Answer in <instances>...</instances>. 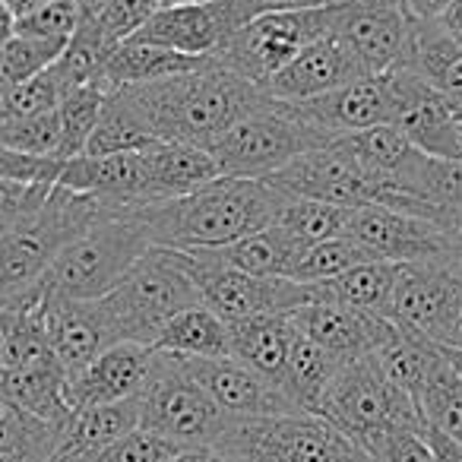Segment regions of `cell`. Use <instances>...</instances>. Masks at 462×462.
<instances>
[{
  "mask_svg": "<svg viewBox=\"0 0 462 462\" xmlns=\"http://www.w3.org/2000/svg\"><path fill=\"white\" fill-rule=\"evenodd\" d=\"M418 405H421V415L430 428H437L462 447V377L453 367V361L447 358V352L424 383Z\"/></svg>",
  "mask_w": 462,
  "mask_h": 462,
  "instance_id": "cell-40",
  "label": "cell"
},
{
  "mask_svg": "<svg viewBox=\"0 0 462 462\" xmlns=\"http://www.w3.org/2000/svg\"><path fill=\"white\" fill-rule=\"evenodd\" d=\"M42 323L48 346L67 374L89 365L98 352L115 346L108 320L98 301H70V298H42Z\"/></svg>",
  "mask_w": 462,
  "mask_h": 462,
  "instance_id": "cell-23",
  "label": "cell"
},
{
  "mask_svg": "<svg viewBox=\"0 0 462 462\" xmlns=\"http://www.w3.org/2000/svg\"><path fill=\"white\" fill-rule=\"evenodd\" d=\"M58 187L77 193H89L98 203L117 212H134L149 206V168L146 149L143 152L117 155H77L60 162Z\"/></svg>",
  "mask_w": 462,
  "mask_h": 462,
  "instance_id": "cell-19",
  "label": "cell"
},
{
  "mask_svg": "<svg viewBox=\"0 0 462 462\" xmlns=\"http://www.w3.org/2000/svg\"><path fill=\"white\" fill-rule=\"evenodd\" d=\"M456 146H459V159H462V121L456 124Z\"/></svg>",
  "mask_w": 462,
  "mask_h": 462,
  "instance_id": "cell-59",
  "label": "cell"
},
{
  "mask_svg": "<svg viewBox=\"0 0 462 462\" xmlns=\"http://www.w3.org/2000/svg\"><path fill=\"white\" fill-rule=\"evenodd\" d=\"M346 235L367 247L377 260L390 263H434L453 266L462 241L456 231L421 216H409L383 206H361L352 209Z\"/></svg>",
  "mask_w": 462,
  "mask_h": 462,
  "instance_id": "cell-13",
  "label": "cell"
},
{
  "mask_svg": "<svg viewBox=\"0 0 462 462\" xmlns=\"http://www.w3.org/2000/svg\"><path fill=\"white\" fill-rule=\"evenodd\" d=\"M146 168L149 203L178 199L222 174L209 149L187 146V143H155L152 149H146Z\"/></svg>",
  "mask_w": 462,
  "mask_h": 462,
  "instance_id": "cell-29",
  "label": "cell"
},
{
  "mask_svg": "<svg viewBox=\"0 0 462 462\" xmlns=\"http://www.w3.org/2000/svg\"><path fill=\"white\" fill-rule=\"evenodd\" d=\"M333 16L336 0L320 4V7L263 10L251 23H245L212 58L263 89L301 48H308L310 42L333 29Z\"/></svg>",
  "mask_w": 462,
  "mask_h": 462,
  "instance_id": "cell-10",
  "label": "cell"
},
{
  "mask_svg": "<svg viewBox=\"0 0 462 462\" xmlns=\"http://www.w3.org/2000/svg\"><path fill=\"white\" fill-rule=\"evenodd\" d=\"M117 92L159 143H187L199 149H212L218 136L251 111L263 108L270 98L260 86L231 73L216 58L193 73L124 86Z\"/></svg>",
  "mask_w": 462,
  "mask_h": 462,
  "instance_id": "cell-2",
  "label": "cell"
},
{
  "mask_svg": "<svg viewBox=\"0 0 462 462\" xmlns=\"http://www.w3.org/2000/svg\"><path fill=\"white\" fill-rule=\"evenodd\" d=\"M329 32L374 77L405 64L411 16L402 7V0H336Z\"/></svg>",
  "mask_w": 462,
  "mask_h": 462,
  "instance_id": "cell-15",
  "label": "cell"
},
{
  "mask_svg": "<svg viewBox=\"0 0 462 462\" xmlns=\"http://www.w3.org/2000/svg\"><path fill=\"white\" fill-rule=\"evenodd\" d=\"M14 29H16V20H14V14L7 10V4L0 0V42H7L10 35H14Z\"/></svg>",
  "mask_w": 462,
  "mask_h": 462,
  "instance_id": "cell-55",
  "label": "cell"
},
{
  "mask_svg": "<svg viewBox=\"0 0 462 462\" xmlns=\"http://www.w3.org/2000/svg\"><path fill=\"white\" fill-rule=\"evenodd\" d=\"M453 0H402L411 20H440Z\"/></svg>",
  "mask_w": 462,
  "mask_h": 462,
  "instance_id": "cell-49",
  "label": "cell"
},
{
  "mask_svg": "<svg viewBox=\"0 0 462 462\" xmlns=\"http://www.w3.org/2000/svg\"><path fill=\"white\" fill-rule=\"evenodd\" d=\"M291 336H295V327H291L289 314H260V317H245V320H231L228 355L245 361L247 367L263 374L276 386H282Z\"/></svg>",
  "mask_w": 462,
  "mask_h": 462,
  "instance_id": "cell-28",
  "label": "cell"
},
{
  "mask_svg": "<svg viewBox=\"0 0 462 462\" xmlns=\"http://www.w3.org/2000/svg\"><path fill=\"white\" fill-rule=\"evenodd\" d=\"M0 396L20 405L29 415L54 424V428H60L73 411L70 402H67V371L60 367L58 358L4 367V374H0Z\"/></svg>",
  "mask_w": 462,
  "mask_h": 462,
  "instance_id": "cell-27",
  "label": "cell"
},
{
  "mask_svg": "<svg viewBox=\"0 0 462 462\" xmlns=\"http://www.w3.org/2000/svg\"><path fill=\"white\" fill-rule=\"evenodd\" d=\"M449 270L456 273V276H462V247H459V254H456V260H453V266Z\"/></svg>",
  "mask_w": 462,
  "mask_h": 462,
  "instance_id": "cell-57",
  "label": "cell"
},
{
  "mask_svg": "<svg viewBox=\"0 0 462 462\" xmlns=\"http://www.w3.org/2000/svg\"><path fill=\"white\" fill-rule=\"evenodd\" d=\"M199 304L197 285L180 266L178 254L168 247H149L127 270V276L98 298L105 320L117 342L149 346L159 339L162 327L184 308Z\"/></svg>",
  "mask_w": 462,
  "mask_h": 462,
  "instance_id": "cell-5",
  "label": "cell"
},
{
  "mask_svg": "<svg viewBox=\"0 0 462 462\" xmlns=\"http://www.w3.org/2000/svg\"><path fill=\"white\" fill-rule=\"evenodd\" d=\"M257 14H263L257 0H197L178 7H159L130 39L193 54V58H212Z\"/></svg>",
  "mask_w": 462,
  "mask_h": 462,
  "instance_id": "cell-14",
  "label": "cell"
},
{
  "mask_svg": "<svg viewBox=\"0 0 462 462\" xmlns=\"http://www.w3.org/2000/svg\"><path fill=\"white\" fill-rule=\"evenodd\" d=\"M301 121L327 134L329 140L346 134H358V130L377 127V124H390L393 105H390V86H386V73H374V77H361L355 83H346L339 89L327 92V96L308 98V102H285Z\"/></svg>",
  "mask_w": 462,
  "mask_h": 462,
  "instance_id": "cell-21",
  "label": "cell"
},
{
  "mask_svg": "<svg viewBox=\"0 0 462 462\" xmlns=\"http://www.w3.org/2000/svg\"><path fill=\"white\" fill-rule=\"evenodd\" d=\"M149 247L155 245L136 212H111L58 254L42 276V298L98 301Z\"/></svg>",
  "mask_w": 462,
  "mask_h": 462,
  "instance_id": "cell-4",
  "label": "cell"
},
{
  "mask_svg": "<svg viewBox=\"0 0 462 462\" xmlns=\"http://www.w3.org/2000/svg\"><path fill=\"white\" fill-rule=\"evenodd\" d=\"M428 443L430 453H434V462H462V447L456 440H449L447 434H440L437 428L428 424Z\"/></svg>",
  "mask_w": 462,
  "mask_h": 462,
  "instance_id": "cell-48",
  "label": "cell"
},
{
  "mask_svg": "<svg viewBox=\"0 0 462 462\" xmlns=\"http://www.w3.org/2000/svg\"><path fill=\"white\" fill-rule=\"evenodd\" d=\"M111 212L117 209L89 193L54 184L32 216L0 231V308H39L48 266L70 241Z\"/></svg>",
  "mask_w": 462,
  "mask_h": 462,
  "instance_id": "cell-3",
  "label": "cell"
},
{
  "mask_svg": "<svg viewBox=\"0 0 462 462\" xmlns=\"http://www.w3.org/2000/svg\"><path fill=\"white\" fill-rule=\"evenodd\" d=\"M346 365V358L327 352L323 346L310 342L308 336H301L295 329L289 346V358H285V374H282V390L291 402L301 411L320 409L323 396H327L329 383L336 380L339 367Z\"/></svg>",
  "mask_w": 462,
  "mask_h": 462,
  "instance_id": "cell-31",
  "label": "cell"
},
{
  "mask_svg": "<svg viewBox=\"0 0 462 462\" xmlns=\"http://www.w3.org/2000/svg\"><path fill=\"white\" fill-rule=\"evenodd\" d=\"M152 348L140 342H115L98 352L89 365L67 374V402L70 409H92L136 399L146 383Z\"/></svg>",
  "mask_w": 462,
  "mask_h": 462,
  "instance_id": "cell-22",
  "label": "cell"
},
{
  "mask_svg": "<svg viewBox=\"0 0 462 462\" xmlns=\"http://www.w3.org/2000/svg\"><path fill=\"white\" fill-rule=\"evenodd\" d=\"M7 4V10L14 14V20H23V16L35 14L39 7H45V4H51V0H4Z\"/></svg>",
  "mask_w": 462,
  "mask_h": 462,
  "instance_id": "cell-53",
  "label": "cell"
},
{
  "mask_svg": "<svg viewBox=\"0 0 462 462\" xmlns=\"http://www.w3.org/2000/svg\"><path fill=\"white\" fill-rule=\"evenodd\" d=\"M178 4H197V0H159V7H178Z\"/></svg>",
  "mask_w": 462,
  "mask_h": 462,
  "instance_id": "cell-58",
  "label": "cell"
},
{
  "mask_svg": "<svg viewBox=\"0 0 462 462\" xmlns=\"http://www.w3.org/2000/svg\"><path fill=\"white\" fill-rule=\"evenodd\" d=\"M329 136L310 127L279 98H266L263 108L241 117L228 134L212 143L218 171L235 178H270L310 149L329 146Z\"/></svg>",
  "mask_w": 462,
  "mask_h": 462,
  "instance_id": "cell-9",
  "label": "cell"
},
{
  "mask_svg": "<svg viewBox=\"0 0 462 462\" xmlns=\"http://www.w3.org/2000/svg\"><path fill=\"white\" fill-rule=\"evenodd\" d=\"M0 374H4V336H0Z\"/></svg>",
  "mask_w": 462,
  "mask_h": 462,
  "instance_id": "cell-61",
  "label": "cell"
},
{
  "mask_svg": "<svg viewBox=\"0 0 462 462\" xmlns=\"http://www.w3.org/2000/svg\"><path fill=\"white\" fill-rule=\"evenodd\" d=\"M216 254L222 263L245 270L251 276H266V279H291L298 260L304 254V245L298 238H291L282 225H270L263 231H254L247 238L235 241L228 247H218Z\"/></svg>",
  "mask_w": 462,
  "mask_h": 462,
  "instance_id": "cell-32",
  "label": "cell"
},
{
  "mask_svg": "<svg viewBox=\"0 0 462 462\" xmlns=\"http://www.w3.org/2000/svg\"><path fill=\"white\" fill-rule=\"evenodd\" d=\"M348 216H352V209H346V206L320 203V199H289L276 225H282L291 238H298L308 247L317 241L346 235Z\"/></svg>",
  "mask_w": 462,
  "mask_h": 462,
  "instance_id": "cell-42",
  "label": "cell"
},
{
  "mask_svg": "<svg viewBox=\"0 0 462 462\" xmlns=\"http://www.w3.org/2000/svg\"><path fill=\"white\" fill-rule=\"evenodd\" d=\"M443 352H447V348L434 346V342L421 339V336L409 333V329H402V327L393 323L390 339L374 352V358H377L380 371H383L386 377L399 386V390L409 393V396L418 402V399H421L424 383L430 380L434 367L440 365Z\"/></svg>",
  "mask_w": 462,
  "mask_h": 462,
  "instance_id": "cell-33",
  "label": "cell"
},
{
  "mask_svg": "<svg viewBox=\"0 0 462 462\" xmlns=\"http://www.w3.org/2000/svg\"><path fill=\"white\" fill-rule=\"evenodd\" d=\"M418 199L434 206L453 228L456 216L462 212V159H434L428 155L415 187Z\"/></svg>",
  "mask_w": 462,
  "mask_h": 462,
  "instance_id": "cell-43",
  "label": "cell"
},
{
  "mask_svg": "<svg viewBox=\"0 0 462 462\" xmlns=\"http://www.w3.org/2000/svg\"><path fill=\"white\" fill-rule=\"evenodd\" d=\"M291 327L310 342L323 346L327 352L352 361L361 355H374L393 333V320L367 310L348 308V304L329 301V298H310L308 304L289 314Z\"/></svg>",
  "mask_w": 462,
  "mask_h": 462,
  "instance_id": "cell-18",
  "label": "cell"
},
{
  "mask_svg": "<svg viewBox=\"0 0 462 462\" xmlns=\"http://www.w3.org/2000/svg\"><path fill=\"white\" fill-rule=\"evenodd\" d=\"M117 42H111L96 23L79 20L77 32L67 39L64 51L58 54V60L51 64L54 79L60 83V89H73V86H89L102 83L108 58L115 51Z\"/></svg>",
  "mask_w": 462,
  "mask_h": 462,
  "instance_id": "cell-36",
  "label": "cell"
},
{
  "mask_svg": "<svg viewBox=\"0 0 462 462\" xmlns=\"http://www.w3.org/2000/svg\"><path fill=\"white\" fill-rule=\"evenodd\" d=\"M333 146L355 159L367 174L386 180V184L399 187V190L418 197V174H421L428 155L393 124H377V127L358 130V134L336 136ZM424 203V199H421Z\"/></svg>",
  "mask_w": 462,
  "mask_h": 462,
  "instance_id": "cell-24",
  "label": "cell"
},
{
  "mask_svg": "<svg viewBox=\"0 0 462 462\" xmlns=\"http://www.w3.org/2000/svg\"><path fill=\"white\" fill-rule=\"evenodd\" d=\"M159 10V0H108L98 20H92L111 42H124Z\"/></svg>",
  "mask_w": 462,
  "mask_h": 462,
  "instance_id": "cell-46",
  "label": "cell"
},
{
  "mask_svg": "<svg viewBox=\"0 0 462 462\" xmlns=\"http://www.w3.org/2000/svg\"><path fill=\"white\" fill-rule=\"evenodd\" d=\"M399 263L390 260H371L355 270L333 276L327 282H314L317 298H329V301L348 304V308L367 310L390 320V301H393V285H396Z\"/></svg>",
  "mask_w": 462,
  "mask_h": 462,
  "instance_id": "cell-35",
  "label": "cell"
},
{
  "mask_svg": "<svg viewBox=\"0 0 462 462\" xmlns=\"http://www.w3.org/2000/svg\"><path fill=\"white\" fill-rule=\"evenodd\" d=\"M54 184H26V180H4L0 178V231L32 216Z\"/></svg>",
  "mask_w": 462,
  "mask_h": 462,
  "instance_id": "cell-47",
  "label": "cell"
},
{
  "mask_svg": "<svg viewBox=\"0 0 462 462\" xmlns=\"http://www.w3.org/2000/svg\"><path fill=\"white\" fill-rule=\"evenodd\" d=\"M171 462H231V459L212 447H184Z\"/></svg>",
  "mask_w": 462,
  "mask_h": 462,
  "instance_id": "cell-50",
  "label": "cell"
},
{
  "mask_svg": "<svg viewBox=\"0 0 462 462\" xmlns=\"http://www.w3.org/2000/svg\"><path fill=\"white\" fill-rule=\"evenodd\" d=\"M206 64H209V58H193V54H180V51H171V48L149 45V42H140V39H124V42H117L115 51H111L102 86L105 89L146 86V83H155V79L193 73Z\"/></svg>",
  "mask_w": 462,
  "mask_h": 462,
  "instance_id": "cell-30",
  "label": "cell"
},
{
  "mask_svg": "<svg viewBox=\"0 0 462 462\" xmlns=\"http://www.w3.org/2000/svg\"><path fill=\"white\" fill-rule=\"evenodd\" d=\"M263 10H298V7H320L329 0H257Z\"/></svg>",
  "mask_w": 462,
  "mask_h": 462,
  "instance_id": "cell-52",
  "label": "cell"
},
{
  "mask_svg": "<svg viewBox=\"0 0 462 462\" xmlns=\"http://www.w3.org/2000/svg\"><path fill=\"white\" fill-rule=\"evenodd\" d=\"M111 89H105L102 83H89V86H73V89L60 92V102L54 108L58 115V127H60V143H58V159H77L83 155L86 143H89L92 130L98 124V115L105 108V98Z\"/></svg>",
  "mask_w": 462,
  "mask_h": 462,
  "instance_id": "cell-39",
  "label": "cell"
},
{
  "mask_svg": "<svg viewBox=\"0 0 462 462\" xmlns=\"http://www.w3.org/2000/svg\"><path fill=\"white\" fill-rule=\"evenodd\" d=\"M440 23L462 42V0H453V4H449L447 14L440 16Z\"/></svg>",
  "mask_w": 462,
  "mask_h": 462,
  "instance_id": "cell-51",
  "label": "cell"
},
{
  "mask_svg": "<svg viewBox=\"0 0 462 462\" xmlns=\"http://www.w3.org/2000/svg\"><path fill=\"white\" fill-rule=\"evenodd\" d=\"M390 320L440 348H462V276L449 266L399 263Z\"/></svg>",
  "mask_w": 462,
  "mask_h": 462,
  "instance_id": "cell-12",
  "label": "cell"
},
{
  "mask_svg": "<svg viewBox=\"0 0 462 462\" xmlns=\"http://www.w3.org/2000/svg\"><path fill=\"white\" fill-rule=\"evenodd\" d=\"M386 86H390L393 127L402 130L424 155L459 159V146H456V124H459V117L443 102L440 92L424 83L409 67L386 70Z\"/></svg>",
  "mask_w": 462,
  "mask_h": 462,
  "instance_id": "cell-16",
  "label": "cell"
},
{
  "mask_svg": "<svg viewBox=\"0 0 462 462\" xmlns=\"http://www.w3.org/2000/svg\"><path fill=\"white\" fill-rule=\"evenodd\" d=\"M187 276L197 285L199 304L222 317L225 323L260 314H291L317 295L314 285L295 279L251 276L245 270L222 263L212 251H174Z\"/></svg>",
  "mask_w": 462,
  "mask_h": 462,
  "instance_id": "cell-11",
  "label": "cell"
},
{
  "mask_svg": "<svg viewBox=\"0 0 462 462\" xmlns=\"http://www.w3.org/2000/svg\"><path fill=\"white\" fill-rule=\"evenodd\" d=\"M155 136L143 127L136 111L127 105V98L117 89L108 92L105 108L98 115V124L92 130L89 143H86L83 155H117V152H143V149L155 146Z\"/></svg>",
  "mask_w": 462,
  "mask_h": 462,
  "instance_id": "cell-38",
  "label": "cell"
},
{
  "mask_svg": "<svg viewBox=\"0 0 462 462\" xmlns=\"http://www.w3.org/2000/svg\"><path fill=\"white\" fill-rule=\"evenodd\" d=\"M371 260H377V257H374L361 241H355L352 235H336V238L317 241V245L304 247L291 279H295V282H308V285L327 282V279L342 276V273L355 270V266H361V263H371Z\"/></svg>",
  "mask_w": 462,
  "mask_h": 462,
  "instance_id": "cell-41",
  "label": "cell"
},
{
  "mask_svg": "<svg viewBox=\"0 0 462 462\" xmlns=\"http://www.w3.org/2000/svg\"><path fill=\"white\" fill-rule=\"evenodd\" d=\"M212 449L231 462H377L329 418L314 411L231 418Z\"/></svg>",
  "mask_w": 462,
  "mask_h": 462,
  "instance_id": "cell-6",
  "label": "cell"
},
{
  "mask_svg": "<svg viewBox=\"0 0 462 462\" xmlns=\"http://www.w3.org/2000/svg\"><path fill=\"white\" fill-rule=\"evenodd\" d=\"M289 199L291 197H285L263 178L218 174L184 197L140 206L134 212L146 225L155 247L218 251L254 231L276 225Z\"/></svg>",
  "mask_w": 462,
  "mask_h": 462,
  "instance_id": "cell-1",
  "label": "cell"
},
{
  "mask_svg": "<svg viewBox=\"0 0 462 462\" xmlns=\"http://www.w3.org/2000/svg\"><path fill=\"white\" fill-rule=\"evenodd\" d=\"M152 348L180 358H222L228 355V323L212 314L206 304H193L162 327Z\"/></svg>",
  "mask_w": 462,
  "mask_h": 462,
  "instance_id": "cell-34",
  "label": "cell"
},
{
  "mask_svg": "<svg viewBox=\"0 0 462 462\" xmlns=\"http://www.w3.org/2000/svg\"><path fill=\"white\" fill-rule=\"evenodd\" d=\"M79 26V7L77 0H51L35 14L16 20L14 35H26V39H51L67 42Z\"/></svg>",
  "mask_w": 462,
  "mask_h": 462,
  "instance_id": "cell-45",
  "label": "cell"
},
{
  "mask_svg": "<svg viewBox=\"0 0 462 462\" xmlns=\"http://www.w3.org/2000/svg\"><path fill=\"white\" fill-rule=\"evenodd\" d=\"M361 77H371V73L358 64V58L333 32H327L317 42H310L308 48H301L263 86V92L279 102H308V98L327 96V92L355 83Z\"/></svg>",
  "mask_w": 462,
  "mask_h": 462,
  "instance_id": "cell-20",
  "label": "cell"
},
{
  "mask_svg": "<svg viewBox=\"0 0 462 462\" xmlns=\"http://www.w3.org/2000/svg\"><path fill=\"white\" fill-rule=\"evenodd\" d=\"M134 428H140V402L136 399L73 409L58 430L51 462H92L105 447L121 440Z\"/></svg>",
  "mask_w": 462,
  "mask_h": 462,
  "instance_id": "cell-26",
  "label": "cell"
},
{
  "mask_svg": "<svg viewBox=\"0 0 462 462\" xmlns=\"http://www.w3.org/2000/svg\"><path fill=\"white\" fill-rule=\"evenodd\" d=\"M58 430L0 396V462H51Z\"/></svg>",
  "mask_w": 462,
  "mask_h": 462,
  "instance_id": "cell-37",
  "label": "cell"
},
{
  "mask_svg": "<svg viewBox=\"0 0 462 462\" xmlns=\"http://www.w3.org/2000/svg\"><path fill=\"white\" fill-rule=\"evenodd\" d=\"M402 67L434 86L462 121V42L440 20H411L409 54Z\"/></svg>",
  "mask_w": 462,
  "mask_h": 462,
  "instance_id": "cell-25",
  "label": "cell"
},
{
  "mask_svg": "<svg viewBox=\"0 0 462 462\" xmlns=\"http://www.w3.org/2000/svg\"><path fill=\"white\" fill-rule=\"evenodd\" d=\"M447 358L453 361V367L459 371V377H462V348H447Z\"/></svg>",
  "mask_w": 462,
  "mask_h": 462,
  "instance_id": "cell-56",
  "label": "cell"
},
{
  "mask_svg": "<svg viewBox=\"0 0 462 462\" xmlns=\"http://www.w3.org/2000/svg\"><path fill=\"white\" fill-rule=\"evenodd\" d=\"M187 371L212 396V402L228 418H266V415H298V405L276 386L247 367L245 361L222 355V358H184Z\"/></svg>",
  "mask_w": 462,
  "mask_h": 462,
  "instance_id": "cell-17",
  "label": "cell"
},
{
  "mask_svg": "<svg viewBox=\"0 0 462 462\" xmlns=\"http://www.w3.org/2000/svg\"><path fill=\"white\" fill-rule=\"evenodd\" d=\"M184 447H178L174 440L162 434H152L146 428H134L130 434H124L121 440H115L111 447H105L92 462H171Z\"/></svg>",
  "mask_w": 462,
  "mask_h": 462,
  "instance_id": "cell-44",
  "label": "cell"
},
{
  "mask_svg": "<svg viewBox=\"0 0 462 462\" xmlns=\"http://www.w3.org/2000/svg\"><path fill=\"white\" fill-rule=\"evenodd\" d=\"M453 231H456V238L462 241V212H459V216H456V222H453Z\"/></svg>",
  "mask_w": 462,
  "mask_h": 462,
  "instance_id": "cell-60",
  "label": "cell"
},
{
  "mask_svg": "<svg viewBox=\"0 0 462 462\" xmlns=\"http://www.w3.org/2000/svg\"><path fill=\"white\" fill-rule=\"evenodd\" d=\"M77 7H79V20L92 23L102 16V10L108 7V0H77Z\"/></svg>",
  "mask_w": 462,
  "mask_h": 462,
  "instance_id": "cell-54",
  "label": "cell"
},
{
  "mask_svg": "<svg viewBox=\"0 0 462 462\" xmlns=\"http://www.w3.org/2000/svg\"><path fill=\"white\" fill-rule=\"evenodd\" d=\"M317 415L329 418L365 453L393 428H428L421 405L380 371L374 355H361L339 367Z\"/></svg>",
  "mask_w": 462,
  "mask_h": 462,
  "instance_id": "cell-7",
  "label": "cell"
},
{
  "mask_svg": "<svg viewBox=\"0 0 462 462\" xmlns=\"http://www.w3.org/2000/svg\"><path fill=\"white\" fill-rule=\"evenodd\" d=\"M140 428L174 440L178 447H216L231 418L197 383L187 361L171 352H155L140 396Z\"/></svg>",
  "mask_w": 462,
  "mask_h": 462,
  "instance_id": "cell-8",
  "label": "cell"
}]
</instances>
